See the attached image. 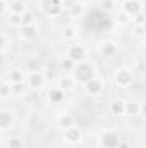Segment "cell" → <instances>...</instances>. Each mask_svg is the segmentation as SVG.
<instances>
[{
    "instance_id": "6da1fadb",
    "label": "cell",
    "mask_w": 146,
    "mask_h": 148,
    "mask_svg": "<svg viewBox=\"0 0 146 148\" xmlns=\"http://www.w3.org/2000/svg\"><path fill=\"white\" fill-rule=\"evenodd\" d=\"M71 74H72V77L76 79L77 84H84V83H88L91 77L96 76V66H95L91 60H83V62H77V64L74 66V69H72Z\"/></svg>"
},
{
    "instance_id": "7a4b0ae2",
    "label": "cell",
    "mask_w": 146,
    "mask_h": 148,
    "mask_svg": "<svg viewBox=\"0 0 146 148\" xmlns=\"http://www.w3.org/2000/svg\"><path fill=\"white\" fill-rule=\"evenodd\" d=\"M86 24H88V28H91L93 31H103V29H108L110 26H112V21L108 19L107 14H103V12H100V10L96 9V10H93V12L88 16Z\"/></svg>"
},
{
    "instance_id": "3957f363",
    "label": "cell",
    "mask_w": 146,
    "mask_h": 148,
    "mask_svg": "<svg viewBox=\"0 0 146 148\" xmlns=\"http://www.w3.org/2000/svg\"><path fill=\"white\" fill-rule=\"evenodd\" d=\"M83 140H84V133H83V129L77 124H74V126H71V127H67V129L62 131V141L65 145H69V147L81 145Z\"/></svg>"
},
{
    "instance_id": "277c9868",
    "label": "cell",
    "mask_w": 146,
    "mask_h": 148,
    "mask_svg": "<svg viewBox=\"0 0 146 148\" xmlns=\"http://www.w3.org/2000/svg\"><path fill=\"white\" fill-rule=\"evenodd\" d=\"M120 141H122V138H120L119 131H115V129H105L100 134V138H98V147L100 148H119Z\"/></svg>"
},
{
    "instance_id": "5b68a950",
    "label": "cell",
    "mask_w": 146,
    "mask_h": 148,
    "mask_svg": "<svg viewBox=\"0 0 146 148\" xmlns=\"http://www.w3.org/2000/svg\"><path fill=\"white\" fill-rule=\"evenodd\" d=\"M40 9L46 17H59L64 12V0H41Z\"/></svg>"
},
{
    "instance_id": "8992f818",
    "label": "cell",
    "mask_w": 146,
    "mask_h": 148,
    "mask_svg": "<svg viewBox=\"0 0 146 148\" xmlns=\"http://www.w3.org/2000/svg\"><path fill=\"white\" fill-rule=\"evenodd\" d=\"M113 83L119 88H129L134 83V71H131L129 67H119L113 73Z\"/></svg>"
},
{
    "instance_id": "52a82bcc",
    "label": "cell",
    "mask_w": 146,
    "mask_h": 148,
    "mask_svg": "<svg viewBox=\"0 0 146 148\" xmlns=\"http://www.w3.org/2000/svg\"><path fill=\"white\" fill-rule=\"evenodd\" d=\"M83 86H84V93H86L88 97H98V95H102V93L105 91V81H103L100 76L91 77V79H89L88 83H84Z\"/></svg>"
},
{
    "instance_id": "ba28073f",
    "label": "cell",
    "mask_w": 146,
    "mask_h": 148,
    "mask_svg": "<svg viewBox=\"0 0 146 148\" xmlns=\"http://www.w3.org/2000/svg\"><path fill=\"white\" fill-rule=\"evenodd\" d=\"M98 53L105 59H113L119 53V43L115 40H103L98 43Z\"/></svg>"
},
{
    "instance_id": "9c48e42d",
    "label": "cell",
    "mask_w": 146,
    "mask_h": 148,
    "mask_svg": "<svg viewBox=\"0 0 146 148\" xmlns=\"http://www.w3.org/2000/svg\"><path fill=\"white\" fill-rule=\"evenodd\" d=\"M67 59L72 60L74 64L86 60L88 59V48L84 45H81V43H74L67 48Z\"/></svg>"
},
{
    "instance_id": "30bf717a",
    "label": "cell",
    "mask_w": 146,
    "mask_h": 148,
    "mask_svg": "<svg viewBox=\"0 0 146 148\" xmlns=\"http://www.w3.org/2000/svg\"><path fill=\"white\" fill-rule=\"evenodd\" d=\"M26 84H28V88H31L35 91H40V90H43L46 86V76L41 71H33V73L28 74Z\"/></svg>"
},
{
    "instance_id": "8fae6325",
    "label": "cell",
    "mask_w": 146,
    "mask_h": 148,
    "mask_svg": "<svg viewBox=\"0 0 146 148\" xmlns=\"http://www.w3.org/2000/svg\"><path fill=\"white\" fill-rule=\"evenodd\" d=\"M120 10H122L129 19H132L136 14L143 12V2H141V0H122V2H120Z\"/></svg>"
},
{
    "instance_id": "7c38bea8",
    "label": "cell",
    "mask_w": 146,
    "mask_h": 148,
    "mask_svg": "<svg viewBox=\"0 0 146 148\" xmlns=\"http://www.w3.org/2000/svg\"><path fill=\"white\" fill-rule=\"evenodd\" d=\"M145 112V105L139 102V100H126V110L124 115L127 117H138Z\"/></svg>"
},
{
    "instance_id": "4fadbf2b",
    "label": "cell",
    "mask_w": 146,
    "mask_h": 148,
    "mask_svg": "<svg viewBox=\"0 0 146 148\" xmlns=\"http://www.w3.org/2000/svg\"><path fill=\"white\" fill-rule=\"evenodd\" d=\"M14 126V114L9 109H0V131L5 133Z\"/></svg>"
},
{
    "instance_id": "5bb4252c",
    "label": "cell",
    "mask_w": 146,
    "mask_h": 148,
    "mask_svg": "<svg viewBox=\"0 0 146 148\" xmlns=\"http://www.w3.org/2000/svg\"><path fill=\"white\" fill-rule=\"evenodd\" d=\"M19 36L23 38L24 41H33L38 36V26L36 24H26L19 28Z\"/></svg>"
},
{
    "instance_id": "9a60e30c",
    "label": "cell",
    "mask_w": 146,
    "mask_h": 148,
    "mask_svg": "<svg viewBox=\"0 0 146 148\" xmlns=\"http://www.w3.org/2000/svg\"><path fill=\"white\" fill-rule=\"evenodd\" d=\"M76 86H77V83L72 77V74H62L59 77V88L62 91H72V90H76Z\"/></svg>"
},
{
    "instance_id": "2e32d148",
    "label": "cell",
    "mask_w": 146,
    "mask_h": 148,
    "mask_svg": "<svg viewBox=\"0 0 146 148\" xmlns=\"http://www.w3.org/2000/svg\"><path fill=\"white\" fill-rule=\"evenodd\" d=\"M124 110H126V100H122V98H113L108 103V112L115 117H122Z\"/></svg>"
},
{
    "instance_id": "e0dca14e",
    "label": "cell",
    "mask_w": 146,
    "mask_h": 148,
    "mask_svg": "<svg viewBox=\"0 0 146 148\" xmlns=\"http://www.w3.org/2000/svg\"><path fill=\"white\" fill-rule=\"evenodd\" d=\"M46 98H48L50 103H60V102H64V98H65V91H62L59 86L48 88V90H46Z\"/></svg>"
},
{
    "instance_id": "ac0fdd59",
    "label": "cell",
    "mask_w": 146,
    "mask_h": 148,
    "mask_svg": "<svg viewBox=\"0 0 146 148\" xmlns=\"http://www.w3.org/2000/svg\"><path fill=\"white\" fill-rule=\"evenodd\" d=\"M24 12H28V3L24 0H10L9 2V14L23 16Z\"/></svg>"
},
{
    "instance_id": "d6986e66",
    "label": "cell",
    "mask_w": 146,
    "mask_h": 148,
    "mask_svg": "<svg viewBox=\"0 0 146 148\" xmlns=\"http://www.w3.org/2000/svg\"><path fill=\"white\" fill-rule=\"evenodd\" d=\"M119 7V0H98V10L103 14H112Z\"/></svg>"
},
{
    "instance_id": "ffe728a7",
    "label": "cell",
    "mask_w": 146,
    "mask_h": 148,
    "mask_svg": "<svg viewBox=\"0 0 146 148\" xmlns=\"http://www.w3.org/2000/svg\"><path fill=\"white\" fill-rule=\"evenodd\" d=\"M26 81V74L23 69H10L9 73H7V83H10V84H14V83H24Z\"/></svg>"
},
{
    "instance_id": "44dd1931",
    "label": "cell",
    "mask_w": 146,
    "mask_h": 148,
    "mask_svg": "<svg viewBox=\"0 0 146 148\" xmlns=\"http://www.w3.org/2000/svg\"><path fill=\"white\" fill-rule=\"evenodd\" d=\"M76 124V119H74V115L71 114H60L59 117H57V126L64 131V129H67V127H71Z\"/></svg>"
},
{
    "instance_id": "7402d4cb",
    "label": "cell",
    "mask_w": 146,
    "mask_h": 148,
    "mask_svg": "<svg viewBox=\"0 0 146 148\" xmlns=\"http://www.w3.org/2000/svg\"><path fill=\"white\" fill-rule=\"evenodd\" d=\"M77 33H79V29H77L76 24H65L64 29H62V38L65 41H72V40L77 38Z\"/></svg>"
},
{
    "instance_id": "603a6c76",
    "label": "cell",
    "mask_w": 146,
    "mask_h": 148,
    "mask_svg": "<svg viewBox=\"0 0 146 148\" xmlns=\"http://www.w3.org/2000/svg\"><path fill=\"white\" fill-rule=\"evenodd\" d=\"M10 90H12V97H23L26 93V83H14L10 84Z\"/></svg>"
},
{
    "instance_id": "cb8c5ba5",
    "label": "cell",
    "mask_w": 146,
    "mask_h": 148,
    "mask_svg": "<svg viewBox=\"0 0 146 148\" xmlns=\"http://www.w3.org/2000/svg\"><path fill=\"white\" fill-rule=\"evenodd\" d=\"M10 97H12L10 83H7V81L0 83V98H2V100H7V98H10Z\"/></svg>"
},
{
    "instance_id": "d4e9b609",
    "label": "cell",
    "mask_w": 146,
    "mask_h": 148,
    "mask_svg": "<svg viewBox=\"0 0 146 148\" xmlns=\"http://www.w3.org/2000/svg\"><path fill=\"white\" fill-rule=\"evenodd\" d=\"M7 148H24V140L21 136H10L7 140Z\"/></svg>"
},
{
    "instance_id": "484cf974",
    "label": "cell",
    "mask_w": 146,
    "mask_h": 148,
    "mask_svg": "<svg viewBox=\"0 0 146 148\" xmlns=\"http://www.w3.org/2000/svg\"><path fill=\"white\" fill-rule=\"evenodd\" d=\"M7 23H9V26H12V28H21L23 26V19H21V16H16V14H9V19H7Z\"/></svg>"
},
{
    "instance_id": "4316f807",
    "label": "cell",
    "mask_w": 146,
    "mask_h": 148,
    "mask_svg": "<svg viewBox=\"0 0 146 148\" xmlns=\"http://www.w3.org/2000/svg\"><path fill=\"white\" fill-rule=\"evenodd\" d=\"M9 48H10V40H9V36L5 33H0V53L7 52Z\"/></svg>"
},
{
    "instance_id": "83f0119b",
    "label": "cell",
    "mask_w": 146,
    "mask_h": 148,
    "mask_svg": "<svg viewBox=\"0 0 146 148\" xmlns=\"http://www.w3.org/2000/svg\"><path fill=\"white\" fill-rule=\"evenodd\" d=\"M21 19H23V26H26V24H36V17H35V14L31 12V10H28V12H24L23 16H21Z\"/></svg>"
},
{
    "instance_id": "f1b7e54d",
    "label": "cell",
    "mask_w": 146,
    "mask_h": 148,
    "mask_svg": "<svg viewBox=\"0 0 146 148\" xmlns=\"http://www.w3.org/2000/svg\"><path fill=\"white\" fill-rule=\"evenodd\" d=\"M74 66H76V64H74L72 60H69L67 57H65V59L60 62V67H62L64 74H71V73H72V69H74Z\"/></svg>"
},
{
    "instance_id": "f546056e",
    "label": "cell",
    "mask_w": 146,
    "mask_h": 148,
    "mask_svg": "<svg viewBox=\"0 0 146 148\" xmlns=\"http://www.w3.org/2000/svg\"><path fill=\"white\" fill-rule=\"evenodd\" d=\"M129 21H131V19H129L122 10H120V12L117 14V17H115V23H117L119 26H126V24H129Z\"/></svg>"
},
{
    "instance_id": "4dcf8cb0",
    "label": "cell",
    "mask_w": 146,
    "mask_h": 148,
    "mask_svg": "<svg viewBox=\"0 0 146 148\" xmlns=\"http://www.w3.org/2000/svg\"><path fill=\"white\" fill-rule=\"evenodd\" d=\"M131 21H132V24H134V26H145V12L136 14Z\"/></svg>"
},
{
    "instance_id": "1f68e13d",
    "label": "cell",
    "mask_w": 146,
    "mask_h": 148,
    "mask_svg": "<svg viewBox=\"0 0 146 148\" xmlns=\"http://www.w3.org/2000/svg\"><path fill=\"white\" fill-rule=\"evenodd\" d=\"M7 12H9V2L7 0H0V17L7 16Z\"/></svg>"
},
{
    "instance_id": "d6a6232c",
    "label": "cell",
    "mask_w": 146,
    "mask_h": 148,
    "mask_svg": "<svg viewBox=\"0 0 146 148\" xmlns=\"http://www.w3.org/2000/svg\"><path fill=\"white\" fill-rule=\"evenodd\" d=\"M83 12H84V9H83V5H81V3H76V5L72 7V14L83 16Z\"/></svg>"
},
{
    "instance_id": "836d02e7",
    "label": "cell",
    "mask_w": 146,
    "mask_h": 148,
    "mask_svg": "<svg viewBox=\"0 0 146 148\" xmlns=\"http://www.w3.org/2000/svg\"><path fill=\"white\" fill-rule=\"evenodd\" d=\"M2 140H3V133L0 131V143H2Z\"/></svg>"
},
{
    "instance_id": "e575fe53",
    "label": "cell",
    "mask_w": 146,
    "mask_h": 148,
    "mask_svg": "<svg viewBox=\"0 0 146 148\" xmlns=\"http://www.w3.org/2000/svg\"><path fill=\"white\" fill-rule=\"evenodd\" d=\"M93 148H100V147H93Z\"/></svg>"
},
{
    "instance_id": "d590c367",
    "label": "cell",
    "mask_w": 146,
    "mask_h": 148,
    "mask_svg": "<svg viewBox=\"0 0 146 148\" xmlns=\"http://www.w3.org/2000/svg\"><path fill=\"white\" fill-rule=\"evenodd\" d=\"M24 148H26V147H24Z\"/></svg>"
}]
</instances>
